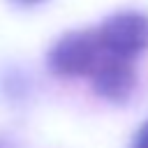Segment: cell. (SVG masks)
Returning <instances> with one entry per match:
<instances>
[{
    "label": "cell",
    "instance_id": "cell-2",
    "mask_svg": "<svg viewBox=\"0 0 148 148\" xmlns=\"http://www.w3.org/2000/svg\"><path fill=\"white\" fill-rule=\"evenodd\" d=\"M130 148H148V120H146V123L134 132Z\"/></svg>",
    "mask_w": 148,
    "mask_h": 148
},
{
    "label": "cell",
    "instance_id": "cell-3",
    "mask_svg": "<svg viewBox=\"0 0 148 148\" xmlns=\"http://www.w3.org/2000/svg\"><path fill=\"white\" fill-rule=\"evenodd\" d=\"M12 2H16L18 7H37V5H44L46 0H12Z\"/></svg>",
    "mask_w": 148,
    "mask_h": 148
},
{
    "label": "cell",
    "instance_id": "cell-1",
    "mask_svg": "<svg viewBox=\"0 0 148 148\" xmlns=\"http://www.w3.org/2000/svg\"><path fill=\"white\" fill-rule=\"evenodd\" d=\"M148 51V14L116 12L97 25L60 35L46 53L51 74L86 79L97 97L125 104L136 88V60Z\"/></svg>",
    "mask_w": 148,
    "mask_h": 148
},
{
    "label": "cell",
    "instance_id": "cell-4",
    "mask_svg": "<svg viewBox=\"0 0 148 148\" xmlns=\"http://www.w3.org/2000/svg\"><path fill=\"white\" fill-rule=\"evenodd\" d=\"M0 148H12V143H7L5 139H0Z\"/></svg>",
    "mask_w": 148,
    "mask_h": 148
}]
</instances>
